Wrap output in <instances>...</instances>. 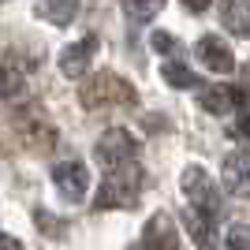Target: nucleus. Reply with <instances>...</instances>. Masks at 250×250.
<instances>
[{"label":"nucleus","mask_w":250,"mask_h":250,"mask_svg":"<svg viewBox=\"0 0 250 250\" xmlns=\"http://www.w3.org/2000/svg\"><path fill=\"white\" fill-rule=\"evenodd\" d=\"M146 187V172L135 165V161H120V165H108L104 172V183L97 187L94 206L97 209H120V206H135L138 194Z\"/></svg>","instance_id":"obj_1"},{"label":"nucleus","mask_w":250,"mask_h":250,"mask_svg":"<svg viewBox=\"0 0 250 250\" xmlns=\"http://www.w3.org/2000/svg\"><path fill=\"white\" fill-rule=\"evenodd\" d=\"M79 101H83V108H112V104H135L138 94L127 79H120V75H112V71H101V75H94L90 83H83Z\"/></svg>","instance_id":"obj_2"},{"label":"nucleus","mask_w":250,"mask_h":250,"mask_svg":"<svg viewBox=\"0 0 250 250\" xmlns=\"http://www.w3.org/2000/svg\"><path fill=\"white\" fill-rule=\"evenodd\" d=\"M179 187H183V198L190 202V209H198L206 217H217L220 213V190L213 187V179L202 165H187L183 176H179Z\"/></svg>","instance_id":"obj_3"},{"label":"nucleus","mask_w":250,"mask_h":250,"mask_svg":"<svg viewBox=\"0 0 250 250\" xmlns=\"http://www.w3.org/2000/svg\"><path fill=\"white\" fill-rule=\"evenodd\" d=\"M131 250H179V231H176V220L168 217L165 209L153 213L142 228V239L135 243Z\"/></svg>","instance_id":"obj_4"},{"label":"nucleus","mask_w":250,"mask_h":250,"mask_svg":"<svg viewBox=\"0 0 250 250\" xmlns=\"http://www.w3.org/2000/svg\"><path fill=\"white\" fill-rule=\"evenodd\" d=\"M94 153H97V161L108 168V165H120V161H135L138 142L131 138V131H124V127H108V131L97 138Z\"/></svg>","instance_id":"obj_5"},{"label":"nucleus","mask_w":250,"mask_h":250,"mask_svg":"<svg viewBox=\"0 0 250 250\" xmlns=\"http://www.w3.org/2000/svg\"><path fill=\"white\" fill-rule=\"evenodd\" d=\"M52 183L67 202H83L86 190H90V172H86L83 161H63V165L52 168Z\"/></svg>","instance_id":"obj_6"},{"label":"nucleus","mask_w":250,"mask_h":250,"mask_svg":"<svg viewBox=\"0 0 250 250\" xmlns=\"http://www.w3.org/2000/svg\"><path fill=\"white\" fill-rule=\"evenodd\" d=\"M94 52H97V34H86V38L71 42L60 52V71L67 75V79H83L90 60H94Z\"/></svg>","instance_id":"obj_7"},{"label":"nucleus","mask_w":250,"mask_h":250,"mask_svg":"<svg viewBox=\"0 0 250 250\" xmlns=\"http://www.w3.org/2000/svg\"><path fill=\"white\" fill-rule=\"evenodd\" d=\"M194 56H198L202 63H206L209 71H217V75H228L235 71V56H231V49L220 38H213V34H206L198 45H194Z\"/></svg>","instance_id":"obj_8"},{"label":"nucleus","mask_w":250,"mask_h":250,"mask_svg":"<svg viewBox=\"0 0 250 250\" xmlns=\"http://www.w3.org/2000/svg\"><path fill=\"white\" fill-rule=\"evenodd\" d=\"M224 187L231 194H247L250 190V157L243 149H231L224 157Z\"/></svg>","instance_id":"obj_9"},{"label":"nucleus","mask_w":250,"mask_h":250,"mask_svg":"<svg viewBox=\"0 0 250 250\" xmlns=\"http://www.w3.org/2000/svg\"><path fill=\"white\" fill-rule=\"evenodd\" d=\"M22 94H26V67L15 56H4V63H0V97L11 101V97H22Z\"/></svg>","instance_id":"obj_10"},{"label":"nucleus","mask_w":250,"mask_h":250,"mask_svg":"<svg viewBox=\"0 0 250 250\" xmlns=\"http://www.w3.org/2000/svg\"><path fill=\"white\" fill-rule=\"evenodd\" d=\"M220 22H224L231 34L247 38L250 34V4L247 0H220Z\"/></svg>","instance_id":"obj_11"},{"label":"nucleus","mask_w":250,"mask_h":250,"mask_svg":"<svg viewBox=\"0 0 250 250\" xmlns=\"http://www.w3.org/2000/svg\"><path fill=\"white\" fill-rule=\"evenodd\" d=\"M183 228H187L190 243H194L198 250H209V247H213V235H209L213 217H206V213H198V209H187V213H183Z\"/></svg>","instance_id":"obj_12"},{"label":"nucleus","mask_w":250,"mask_h":250,"mask_svg":"<svg viewBox=\"0 0 250 250\" xmlns=\"http://www.w3.org/2000/svg\"><path fill=\"white\" fill-rule=\"evenodd\" d=\"M79 11V0H38V15L52 26H67Z\"/></svg>","instance_id":"obj_13"},{"label":"nucleus","mask_w":250,"mask_h":250,"mask_svg":"<svg viewBox=\"0 0 250 250\" xmlns=\"http://www.w3.org/2000/svg\"><path fill=\"white\" fill-rule=\"evenodd\" d=\"M161 79H165L168 86H172V90H194V86L202 83L198 75L190 71L187 63H176V60H168L165 67H161Z\"/></svg>","instance_id":"obj_14"},{"label":"nucleus","mask_w":250,"mask_h":250,"mask_svg":"<svg viewBox=\"0 0 250 250\" xmlns=\"http://www.w3.org/2000/svg\"><path fill=\"white\" fill-rule=\"evenodd\" d=\"M198 104L206 108L209 116H224V112H231V90L228 86H217V90H202L198 94Z\"/></svg>","instance_id":"obj_15"},{"label":"nucleus","mask_w":250,"mask_h":250,"mask_svg":"<svg viewBox=\"0 0 250 250\" xmlns=\"http://www.w3.org/2000/svg\"><path fill=\"white\" fill-rule=\"evenodd\" d=\"M22 135L30 138V146H34V142H38V149H42V153H49V149L56 146V131H52L49 124H42L38 116H34V120H26V124H22Z\"/></svg>","instance_id":"obj_16"},{"label":"nucleus","mask_w":250,"mask_h":250,"mask_svg":"<svg viewBox=\"0 0 250 250\" xmlns=\"http://www.w3.org/2000/svg\"><path fill=\"white\" fill-rule=\"evenodd\" d=\"M120 4H124V15L131 22H149L157 11H161L165 0H120Z\"/></svg>","instance_id":"obj_17"},{"label":"nucleus","mask_w":250,"mask_h":250,"mask_svg":"<svg viewBox=\"0 0 250 250\" xmlns=\"http://www.w3.org/2000/svg\"><path fill=\"white\" fill-rule=\"evenodd\" d=\"M228 250H250V224H235L228 231Z\"/></svg>","instance_id":"obj_18"},{"label":"nucleus","mask_w":250,"mask_h":250,"mask_svg":"<svg viewBox=\"0 0 250 250\" xmlns=\"http://www.w3.org/2000/svg\"><path fill=\"white\" fill-rule=\"evenodd\" d=\"M149 45H153V52H179V42L172 38V34H165V30H153Z\"/></svg>","instance_id":"obj_19"},{"label":"nucleus","mask_w":250,"mask_h":250,"mask_svg":"<svg viewBox=\"0 0 250 250\" xmlns=\"http://www.w3.org/2000/svg\"><path fill=\"white\" fill-rule=\"evenodd\" d=\"M38 224L45 228V235H60V231H63V220H52L45 209H38Z\"/></svg>","instance_id":"obj_20"},{"label":"nucleus","mask_w":250,"mask_h":250,"mask_svg":"<svg viewBox=\"0 0 250 250\" xmlns=\"http://www.w3.org/2000/svg\"><path fill=\"white\" fill-rule=\"evenodd\" d=\"M0 250H22V243L15 239V235H4V231H0Z\"/></svg>","instance_id":"obj_21"},{"label":"nucleus","mask_w":250,"mask_h":250,"mask_svg":"<svg viewBox=\"0 0 250 250\" xmlns=\"http://www.w3.org/2000/svg\"><path fill=\"white\" fill-rule=\"evenodd\" d=\"M235 131L250 138V116H247V112H239V120H235Z\"/></svg>","instance_id":"obj_22"},{"label":"nucleus","mask_w":250,"mask_h":250,"mask_svg":"<svg viewBox=\"0 0 250 250\" xmlns=\"http://www.w3.org/2000/svg\"><path fill=\"white\" fill-rule=\"evenodd\" d=\"M183 4H187V8H190V11H206V8H209V4H213V0H183Z\"/></svg>","instance_id":"obj_23"}]
</instances>
